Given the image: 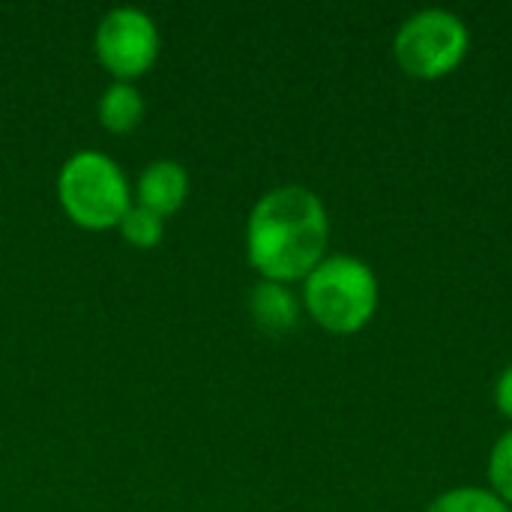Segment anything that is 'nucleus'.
<instances>
[{
	"label": "nucleus",
	"mask_w": 512,
	"mask_h": 512,
	"mask_svg": "<svg viewBox=\"0 0 512 512\" xmlns=\"http://www.w3.org/2000/svg\"><path fill=\"white\" fill-rule=\"evenodd\" d=\"M471 48L468 24L447 9H423L405 18L393 39V57L405 75L438 81L456 72Z\"/></svg>",
	"instance_id": "obj_4"
},
{
	"label": "nucleus",
	"mask_w": 512,
	"mask_h": 512,
	"mask_svg": "<svg viewBox=\"0 0 512 512\" xmlns=\"http://www.w3.org/2000/svg\"><path fill=\"white\" fill-rule=\"evenodd\" d=\"M303 303L327 333L354 336L378 312V276L354 255H330L306 276Z\"/></svg>",
	"instance_id": "obj_2"
},
{
	"label": "nucleus",
	"mask_w": 512,
	"mask_h": 512,
	"mask_svg": "<svg viewBox=\"0 0 512 512\" xmlns=\"http://www.w3.org/2000/svg\"><path fill=\"white\" fill-rule=\"evenodd\" d=\"M495 405L507 420H512V366L501 372V378L495 384Z\"/></svg>",
	"instance_id": "obj_12"
},
{
	"label": "nucleus",
	"mask_w": 512,
	"mask_h": 512,
	"mask_svg": "<svg viewBox=\"0 0 512 512\" xmlns=\"http://www.w3.org/2000/svg\"><path fill=\"white\" fill-rule=\"evenodd\" d=\"M249 312H252L255 327L267 336H285L300 321V303L291 294V288L279 282H267V279H261L252 288Z\"/></svg>",
	"instance_id": "obj_7"
},
{
	"label": "nucleus",
	"mask_w": 512,
	"mask_h": 512,
	"mask_svg": "<svg viewBox=\"0 0 512 512\" xmlns=\"http://www.w3.org/2000/svg\"><path fill=\"white\" fill-rule=\"evenodd\" d=\"M330 216L306 186H279L258 198L246 222V258L267 282L306 279L327 252Z\"/></svg>",
	"instance_id": "obj_1"
},
{
	"label": "nucleus",
	"mask_w": 512,
	"mask_h": 512,
	"mask_svg": "<svg viewBox=\"0 0 512 512\" xmlns=\"http://www.w3.org/2000/svg\"><path fill=\"white\" fill-rule=\"evenodd\" d=\"M186 195H189V174L174 159H159L147 165V171L138 180V204L162 219L177 213Z\"/></svg>",
	"instance_id": "obj_6"
},
{
	"label": "nucleus",
	"mask_w": 512,
	"mask_h": 512,
	"mask_svg": "<svg viewBox=\"0 0 512 512\" xmlns=\"http://www.w3.org/2000/svg\"><path fill=\"white\" fill-rule=\"evenodd\" d=\"M489 483H492V492L512 507V429L504 432L495 447H492V456H489Z\"/></svg>",
	"instance_id": "obj_11"
},
{
	"label": "nucleus",
	"mask_w": 512,
	"mask_h": 512,
	"mask_svg": "<svg viewBox=\"0 0 512 512\" xmlns=\"http://www.w3.org/2000/svg\"><path fill=\"white\" fill-rule=\"evenodd\" d=\"M144 117V99L135 90V84L129 81H114L102 99H99V120L108 132L114 135H126L132 132Z\"/></svg>",
	"instance_id": "obj_8"
},
{
	"label": "nucleus",
	"mask_w": 512,
	"mask_h": 512,
	"mask_svg": "<svg viewBox=\"0 0 512 512\" xmlns=\"http://www.w3.org/2000/svg\"><path fill=\"white\" fill-rule=\"evenodd\" d=\"M57 198L63 213L90 231H105L120 225L129 201V186L120 165L96 150H81L69 156L57 177Z\"/></svg>",
	"instance_id": "obj_3"
},
{
	"label": "nucleus",
	"mask_w": 512,
	"mask_h": 512,
	"mask_svg": "<svg viewBox=\"0 0 512 512\" xmlns=\"http://www.w3.org/2000/svg\"><path fill=\"white\" fill-rule=\"evenodd\" d=\"M96 57L117 81L150 72L159 57V30L153 18L135 6L111 9L96 27Z\"/></svg>",
	"instance_id": "obj_5"
},
{
	"label": "nucleus",
	"mask_w": 512,
	"mask_h": 512,
	"mask_svg": "<svg viewBox=\"0 0 512 512\" xmlns=\"http://www.w3.org/2000/svg\"><path fill=\"white\" fill-rule=\"evenodd\" d=\"M117 228H120V234H123V240L129 246H135V249H153V246H159V240L165 234V219L156 216L153 210L141 207V204H132L126 210V216L120 219Z\"/></svg>",
	"instance_id": "obj_9"
},
{
	"label": "nucleus",
	"mask_w": 512,
	"mask_h": 512,
	"mask_svg": "<svg viewBox=\"0 0 512 512\" xmlns=\"http://www.w3.org/2000/svg\"><path fill=\"white\" fill-rule=\"evenodd\" d=\"M426 512H510L492 489H453L438 495Z\"/></svg>",
	"instance_id": "obj_10"
}]
</instances>
